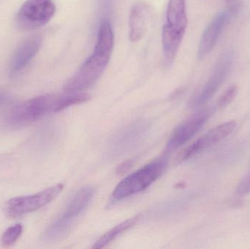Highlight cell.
I'll list each match as a JSON object with an SVG mask.
<instances>
[{"label":"cell","mask_w":250,"mask_h":249,"mask_svg":"<svg viewBox=\"0 0 250 249\" xmlns=\"http://www.w3.org/2000/svg\"><path fill=\"white\" fill-rule=\"evenodd\" d=\"M56 13L53 0H27L16 16V23L23 30L41 27L51 20Z\"/></svg>","instance_id":"6"},{"label":"cell","mask_w":250,"mask_h":249,"mask_svg":"<svg viewBox=\"0 0 250 249\" xmlns=\"http://www.w3.org/2000/svg\"><path fill=\"white\" fill-rule=\"evenodd\" d=\"M166 19V24L185 32L188 23L186 0H169Z\"/></svg>","instance_id":"15"},{"label":"cell","mask_w":250,"mask_h":249,"mask_svg":"<svg viewBox=\"0 0 250 249\" xmlns=\"http://www.w3.org/2000/svg\"><path fill=\"white\" fill-rule=\"evenodd\" d=\"M233 62L231 52L223 54L217 61L208 81L191 102L192 108H199L210 100L226 80Z\"/></svg>","instance_id":"7"},{"label":"cell","mask_w":250,"mask_h":249,"mask_svg":"<svg viewBox=\"0 0 250 249\" xmlns=\"http://www.w3.org/2000/svg\"><path fill=\"white\" fill-rule=\"evenodd\" d=\"M237 86H231L229 87L219 98L218 101H217V107L220 109H223L227 107L234 99L235 96L237 95Z\"/></svg>","instance_id":"18"},{"label":"cell","mask_w":250,"mask_h":249,"mask_svg":"<svg viewBox=\"0 0 250 249\" xmlns=\"http://www.w3.org/2000/svg\"><path fill=\"white\" fill-rule=\"evenodd\" d=\"M63 189L64 185L59 184L37 194L10 199L4 204V214L9 219H15L40 210L57 198Z\"/></svg>","instance_id":"5"},{"label":"cell","mask_w":250,"mask_h":249,"mask_svg":"<svg viewBox=\"0 0 250 249\" xmlns=\"http://www.w3.org/2000/svg\"><path fill=\"white\" fill-rule=\"evenodd\" d=\"M239 7H229L228 10L218 13L204 30L198 50V58H205L215 46L223 31L236 14Z\"/></svg>","instance_id":"8"},{"label":"cell","mask_w":250,"mask_h":249,"mask_svg":"<svg viewBox=\"0 0 250 249\" xmlns=\"http://www.w3.org/2000/svg\"><path fill=\"white\" fill-rule=\"evenodd\" d=\"M94 194L95 190L92 187H83L78 191L69 202L62 213L42 234V241L46 243H54L65 238L77 219L89 206Z\"/></svg>","instance_id":"2"},{"label":"cell","mask_w":250,"mask_h":249,"mask_svg":"<svg viewBox=\"0 0 250 249\" xmlns=\"http://www.w3.org/2000/svg\"><path fill=\"white\" fill-rule=\"evenodd\" d=\"M149 128V122L146 120H138L126 126L113 137L111 153L120 156L129 152L143 140Z\"/></svg>","instance_id":"10"},{"label":"cell","mask_w":250,"mask_h":249,"mask_svg":"<svg viewBox=\"0 0 250 249\" xmlns=\"http://www.w3.org/2000/svg\"><path fill=\"white\" fill-rule=\"evenodd\" d=\"M136 221L137 218H132V219H127V220L120 223V225L114 227L111 230L108 231L105 235H103L98 241H96L92 248L102 249L106 247L108 244L113 242L119 235H122L125 231L132 228L135 225Z\"/></svg>","instance_id":"16"},{"label":"cell","mask_w":250,"mask_h":249,"mask_svg":"<svg viewBox=\"0 0 250 249\" xmlns=\"http://www.w3.org/2000/svg\"><path fill=\"white\" fill-rule=\"evenodd\" d=\"M236 128V123L235 121H229L211 129L208 133L182 151L176 157V162L179 163L185 162L203 151L217 144L230 135Z\"/></svg>","instance_id":"9"},{"label":"cell","mask_w":250,"mask_h":249,"mask_svg":"<svg viewBox=\"0 0 250 249\" xmlns=\"http://www.w3.org/2000/svg\"><path fill=\"white\" fill-rule=\"evenodd\" d=\"M112 52L95 47V51L79 71L64 86L66 93H82L96 83L106 69Z\"/></svg>","instance_id":"4"},{"label":"cell","mask_w":250,"mask_h":249,"mask_svg":"<svg viewBox=\"0 0 250 249\" xmlns=\"http://www.w3.org/2000/svg\"><path fill=\"white\" fill-rule=\"evenodd\" d=\"M8 96L4 92H0V105H4L8 100Z\"/></svg>","instance_id":"21"},{"label":"cell","mask_w":250,"mask_h":249,"mask_svg":"<svg viewBox=\"0 0 250 249\" xmlns=\"http://www.w3.org/2000/svg\"><path fill=\"white\" fill-rule=\"evenodd\" d=\"M41 35H33L23 41L13 54L10 64V73L16 76L22 71L37 55L42 45Z\"/></svg>","instance_id":"12"},{"label":"cell","mask_w":250,"mask_h":249,"mask_svg":"<svg viewBox=\"0 0 250 249\" xmlns=\"http://www.w3.org/2000/svg\"><path fill=\"white\" fill-rule=\"evenodd\" d=\"M185 33L166 23L163 27L162 42L165 59L167 64H170L174 60Z\"/></svg>","instance_id":"14"},{"label":"cell","mask_w":250,"mask_h":249,"mask_svg":"<svg viewBox=\"0 0 250 249\" xmlns=\"http://www.w3.org/2000/svg\"><path fill=\"white\" fill-rule=\"evenodd\" d=\"M151 18V10L146 3L138 1L131 9L129 19V38L138 42L145 35Z\"/></svg>","instance_id":"13"},{"label":"cell","mask_w":250,"mask_h":249,"mask_svg":"<svg viewBox=\"0 0 250 249\" xmlns=\"http://www.w3.org/2000/svg\"><path fill=\"white\" fill-rule=\"evenodd\" d=\"M209 115L208 111H203L179 125L172 133L167 142L166 153L174 152L188 143L205 125Z\"/></svg>","instance_id":"11"},{"label":"cell","mask_w":250,"mask_h":249,"mask_svg":"<svg viewBox=\"0 0 250 249\" xmlns=\"http://www.w3.org/2000/svg\"><path fill=\"white\" fill-rule=\"evenodd\" d=\"M239 0H226L229 7H239Z\"/></svg>","instance_id":"22"},{"label":"cell","mask_w":250,"mask_h":249,"mask_svg":"<svg viewBox=\"0 0 250 249\" xmlns=\"http://www.w3.org/2000/svg\"><path fill=\"white\" fill-rule=\"evenodd\" d=\"M132 162L131 161H127L126 163L123 164L119 168V172H126V170L129 169L132 166Z\"/></svg>","instance_id":"20"},{"label":"cell","mask_w":250,"mask_h":249,"mask_svg":"<svg viewBox=\"0 0 250 249\" xmlns=\"http://www.w3.org/2000/svg\"><path fill=\"white\" fill-rule=\"evenodd\" d=\"M167 163L166 156H162L128 175L114 190L113 200L120 201L146 190L160 178Z\"/></svg>","instance_id":"3"},{"label":"cell","mask_w":250,"mask_h":249,"mask_svg":"<svg viewBox=\"0 0 250 249\" xmlns=\"http://www.w3.org/2000/svg\"><path fill=\"white\" fill-rule=\"evenodd\" d=\"M238 192L240 194H246L250 192V173L241 183L238 189Z\"/></svg>","instance_id":"19"},{"label":"cell","mask_w":250,"mask_h":249,"mask_svg":"<svg viewBox=\"0 0 250 249\" xmlns=\"http://www.w3.org/2000/svg\"><path fill=\"white\" fill-rule=\"evenodd\" d=\"M87 94L66 93L37 96L16 105L7 114L5 124L10 128H19L32 124L51 113L59 112L72 105L89 100Z\"/></svg>","instance_id":"1"},{"label":"cell","mask_w":250,"mask_h":249,"mask_svg":"<svg viewBox=\"0 0 250 249\" xmlns=\"http://www.w3.org/2000/svg\"><path fill=\"white\" fill-rule=\"evenodd\" d=\"M23 232V228L20 224H16L7 228L1 238V244L3 247H10L16 244Z\"/></svg>","instance_id":"17"}]
</instances>
